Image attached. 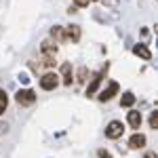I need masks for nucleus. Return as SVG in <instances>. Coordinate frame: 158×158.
Wrapping results in <instances>:
<instances>
[{"mask_svg":"<svg viewBox=\"0 0 158 158\" xmlns=\"http://www.w3.org/2000/svg\"><path fill=\"white\" fill-rule=\"evenodd\" d=\"M15 101H17L19 106H32V103L36 101V93H34L32 89H21V91H17Z\"/></svg>","mask_w":158,"mask_h":158,"instance_id":"1","label":"nucleus"},{"mask_svg":"<svg viewBox=\"0 0 158 158\" xmlns=\"http://www.w3.org/2000/svg\"><path fill=\"white\" fill-rule=\"evenodd\" d=\"M57 85H59V76L55 72H47L40 78V89H44V91H53Z\"/></svg>","mask_w":158,"mask_h":158,"instance_id":"2","label":"nucleus"},{"mask_svg":"<svg viewBox=\"0 0 158 158\" xmlns=\"http://www.w3.org/2000/svg\"><path fill=\"white\" fill-rule=\"evenodd\" d=\"M122 133H124V127H122V122L118 120H112L106 127V137L108 139H118V137H122Z\"/></svg>","mask_w":158,"mask_h":158,"instance_id":"3","label":"nucleus"},{"mask_svg":"<svg viewBox=\"0 0 158 158\" xmlns=\"http://www.w3.org/2000/svg\"><path fill=\"white\" fill-rule=\"evenodd\" d=\"M106 72H108V65L106 68H101L95 76H93V80H91V85H89V89H86V95L91 97V95H95L97 93V89H99V85H101V80H103V76H106Z\"/></svg>","mask_w":158,"mask_h":158,"instance_id":"4","label":"nucleus"},{"mask_svg":"<svg viewBox=\"0 0 158 158\" xmlns=\"http://www.w3.org/2000/svg\"><path fill=\"white\" fill-rule=\"evenodd\" d=\"M118 89H120V86H118V82H110L108 89H103V91L99 93V101H110V99L118 93Z\"/></svg>","mask_w":158,"mask_h":158,"instance_id":"5","label":"nucleus"},{"mask_svg":"<svg viewBox=\"0 0 158 158\" xmlns=\"http://www.w3.org/2000/svg\"><path fill=\"white\" fill-rule=\"evenodd\" d=\"M143 146H146V135H141V133H133V135H131V139H129V148H133V150H141Z\"/></svg>","mask_w":158,"mask_h":158,"instance_id":"6","label":"nucleus"},{"mask_svg":"<svg viewBox=\"0 0 158 158\" xmlns=\"http://www.w3.org/2000/svg\"><path fill=\"white\" fill-rule=\"evenodd\" d=\"M63 32H65V40L78 42V38H80V27L78 25H68V27H63Z\"/></svg>","mask_w":158,"mask_h":158,"instance_id":"7","label":"nucleus"},{"mask_svg":"<svg viewBox=\"0 0 158 158\" xmlns=\"http://www.w3.org/2000/svg\"><path fill=\"white\" fill-rule=\"evenodd\" d=\"M133 53L137 55V57H141V59H152V53H150V49H148L146 44H135L133 47Z\"/></svg>","mask_w":158,"mask_h":158,"instance_id":"8","label":"nucleus"},{"mask_svg":"<svg viewBox=\"0 0 158 158\" xmlns=\"http://www.w3.org/2000/svg\"><path fill=\"white\" fill-rule=\"evenodd\" d=\"M61 78H63V85H72V65L70 63H63L61 65Z\"/></svg>","mask_w":158,"mask_h":158,"instance_id":"9","label":"nucleus"},{"mask_svg":"<svg viewBox=\"0 0 158 158\" xmlns=\"http://www.w3.org/2000/svg\"><path fill=\"white\" fill-rule=\"evenodd\" d=\"M127 120L131 124V129H139V127H141V114H139V112H129Z\"/></svg>","mask_w":158,"mask_h":158,"instance_id":"10","label":"nucleus"},{"mask_svg":"<svg viewBox=\"0 0 158 158\" xmlns=\"http://www.w3.org/2000/svg\"><path fill=\"white\" fill-rule=\"evenodd\" d=\"M133 103H135V95L131 93V91L122 93V97H120V106H124V108H131Z\"/></svg>","mask_w":158,"mask_h":158,"instance_id":"11","label":"nucleus"},{"mask_svg":"<svg viewBox=\"0 0 158 158\" xmlns=\"http://www.w3.org/2000/svg\"><path fill=\"white\" fill-rule=\"evenodd\" d=\"M42 53H44V55H55V53H57V44H53L51 40H44V42H42Z\"/></svg>","mask_w":158,"mask_h":158,"instance_id":"12","label":"nucleus"},{"mask_svg":"<svg viewBox=\"0 0 158 158\" xmlns=\"http://www.w3.org/2000/svg\"><path fill=\"white\" fill-rule=\"evenodd\" d=\"M51 36L55 38V40H65V32H63V27H53Z\"/></svg>","mask_w":158,"mask_h":158,"instance_id":"13","label":"nucleus"},{"mask_svg":"<svg viewBox=\"0 0 158 158\" xmlns=\"http://www.w3.org/2000/svg\"><path fill=\"white\" fill-rule=\"evenodd\" d=\"M6 103H9V97H6V93L0 89V114L6 110Z\"/></svg>","mask_w":158,"mask_h":158,"instance_id":"14","label":"nucleus"},{"mask_svg":"<svg viewBox=\"0 0 158 158\" xmlns=\"http://www.w3.org/2000/svg\"><path fill=\"white\" fill-rule=\"evenodd\" d=\"M86 76H89V70H86V68H80L78 74H76V80H78V82H86Z\"/></svg>","mask_w":158,"mask_h":158,"instance_id":"15","label":"nucleus"},{"mask_svg":"<svg viewBox=\"0 0 158 158\" xmlns=\"http://www.w3.org/2000/svg\"><path fill=\"white\" fill-rule=\"evenodd\" d=\"M150 127L152 129H158V112H152L150 114Z\"/></svg>","mask_w":158,"mask_h":158,"instance_id":"16","label":"nucleus"},{"mask_svg":"<svg viewBox=\"0 0 158 158\" xmlns=\"http://www.w3.org/2000/svg\"><path fill=\"white\" fill-rule=\"evenodd\" d=\"M97 156L99 158H112V154H110V152H106V150H97Z\"/></svg>","mask_w":158,"mask_h":158,"instance_id":"17","label":"nucleus"},{"mask_svg":"<svg viewBox=\"0 0 158 158\" xmlns=\"http://www.w3.org/2000/svg\"><path fill=\"white\" fill-rule=\"evenodd\" d=\"M89 2H91V0H74L76 6H89Z\"/></svg>","mask_w":158,"mask_h":158,"instance_id":"18","label":"nucleus"},{"mask_svg":"<svg viewBox=\"0 0 158 158\" xmlns=\"http://www.w3.org/2000/svg\"><path fill=\"white\" fill-rule=\"evenodd\" d=\"M146 158H156V154H154V152H148V154H146Z\"/></svg>","mask_w":158,"mask_h":158,"instance_id":"19","label":"nucleus"},{"mask_svg":"<svg viewBox=\"0 0 158 158\" xmlns=\"http://www.w3.org/2000/svg\"><path fill=\"white\" fill-rule=\"evenodd\" d=\"M91 2H93V0H91Z\"/></svg>","mask_w":158,"mask_h":158,"instance_id":"20","label":"nucleus"}]
</instances>
